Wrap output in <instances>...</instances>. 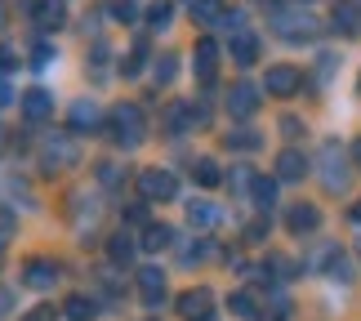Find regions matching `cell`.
<instances>
[{
    "instance_id": "cell-1",
    "label": "cell",
    "mask_w": 361,
    "mask_h": 321,
    "mask_svg": "<svg viewBox=\"0 0 361 321\" xmlns=\"http://www.w3.org/2000/svg\"><path fill=\"white\" fill-rule=\"evenodd\" d=\"M107 121H112L116 147H138L147 138V121H143V107L138 103H116L112 111H107Z\"/></svg>"
},
{
    "instance_id": "cell-2",
    "label": "cell",
    "mask_w": 361,
    "mask_h": 321,
    "mask_svg": "<svg viewBox=\"0 0 361 321\" xmlns=\"http://www.w3.org/2000/svg\"><path fill=\"white\" fill-rule=\"evenodd\" d=\"M272 27H276V36H286V40H312L317 32H322V23L312 18V13H303V9H286V5H276L272 9Z\"/></svg>"
},
{
    "instance_id": "cell-3",
    "label": "cell",
    "mask_w": 361,
    "mask_h": 321,
    "mask_svg": "<svg viewBox=\"0 0 361 321\" xmlns=\"http://www.w3.org/2000/svg\"><path fill=\"white\" fill-rule=\"evenodd\" d=\"M134 188H138V201L152 205V201H174L178 197V178L170 170H143L134 178Z\"/></svg>"
},
{
    "instance_id": "cell-4",
    "label": "cell",
    "mask_w": 361,
    "mask_h": 321,
    "mask_svg": "<svg viewBox=\"0 0 361 321\" xmlns=\"http://www.w3.org/2000/svg\"><path fill=\"white\" fill-rule=\"evenodd\" d=\"M40 157H45V170H67V165H76L80 161V147H76V138H67V134H45V143H40Z\"/></svg>"
},
{
    "instance_id": "cell-5",
    "label": "cell",
    "mask_w": 361,
    "mask_h": 321,
    "mask_svg": "<svg viewBox=\"0 0 361 321\" xmlns=\"http://www.w3.org/2000/svg\"><path fill=\"white\" fill-rule=\"evenodd\" d=\"M343 157H348V152H343L335 138L322 147V183L330 192H343V188H348V161H343Z\"/></svg>"
},
{
    "instance_id": "cell-6",
    "label": "cell",
    "mask_w": 361,
    "mask_h": 321,
    "mask_svg": "<svg viewBox=\"0 0 361 321\" xmlns=\"http://www.w3.org/2000/svg\"><path fill=\"white\" fill-rule=\"evenodd\" d=\"M263 90L276 94V99H295L303 90V72L290 67V63H276V67H268V76H263Z\"/></svg>"
},
{
    "instance_id": "cell-7",
    "label": "cell",
    "mask_w": 361,
    "mask_h": 321,
    "mask_svg": "<svg viewBox=\"0 0 361 321\" xmlns=\"http://www.w3.org/2000/svg\"><path fill=\"white\" fill-rule=\"evenodd\" d=\"M59 277H63V268L54 259H27L23 263V286H32V290H54L59 286Z\"/></svg>"
},
{
    "instance_id": "cell-8",
    "label": "cell",
    "mask_w": 361,
    "mask_h": 321,
    "mask_svg": "<svg viewBox=\"0 0 361 321\" xmlns=\"http://www.w3.org/2000/svg\"><path fill=\"white\" fill-rule=\"evenodd\" d=\"M259 103H263V90H259V85H250V80H237V85L228 90V111H232L237 121L255 116V111H259Z\"/></svg>"
},
{
    "instance_id": "cell-9",
    "label": "cell",
    "mask_w": 361,
    "mask_h": 321,
    "mask_svg": "<svg viewBox=\"0 0 361 321\" xmlns=\"http://www.w3.org/2000/svg\"><path fill=\"white\" fill-rule=\"evenodd\" d=\"M178 313H183L188 321H205V317L214 313V290H210V286L183 290V295H178Z\"/></svg>"
},
{
    "instance_id": "cell-10",
    "label": "cell",
    "mask_w": 361,
    "mask_h": 321,
    "mask_svg": "<svg viewBox=\"0 0 361 321\" xmlns=\"http://www.w3.org/2000/svg\"><path fill=\"white\" fill-rule=\"evenodd\" d=\"M192 67H197V80H201V85H214V72H219V40L201 36L197 49H192Z\"/></svg>"
},
{
    "instance_id": "cell-11",
    "label": "cell",
    "mask_w": 361,
    "mask_h": 321,
    "mask_svg": "<svg viewBox=\"0 0 361 321\" xmlns=\"http://www.w3.org/2000/svg\"><path fill=\"white\" fill-rule=\"evenodd\" d=\"M67 125H72V134H99V130H103V111H99V103L76 99L72 111H67Z\"/></svg>"
},
{
    "instance_id": "cell-12",
    "label": "cell",
    "mask_w": 361,
    "mask_h": 321,
    "mask_svg": "<svg viewBox=\"0 0 361 321\" xmlns=\"http://www.w3.org/2000/svg\"><path fill=\"white\" fill-rule=\"evenodd\" d=\"M322 228V210H317L312 201H299V205H290L286 210V232H295V236H308Z\"/></svg>"
},
{
    "instance_id": "cell-13",
    "label": "cell",
    "mask_w": 361,
    "mask_h": 321,
    "mask_svg": "<svg viewBox=\"0 0 361 321\" xmlns=\"http://www.w3.org/2000/svg\"><path fill=\"white\" fill-rule=\"evenodd\" d=\"M138 295H143L147 308H161V303H165V272L157 268V263L138 268Z\"/></svg>"
},
{
    "instance_id": "cell-14",
    "label": "cell",
    "mask_w": 361,
    "mask_h": 321,
    "mask_svg": "<svg viewBox=\"0 0 361 321\" xmlns=\"http://www.w3.org/2000/svg\"><path fill=\"white\" fill-rule=\"evenodd\" d=\"M303 174H308V157L295 147H286L281 157H276V178L281 183H303Z\"/></svg>"
},
{
    "instance_id": "cell-15",
    "label": "cell",
    "mask_w": 361,
    "mask_h": 321,
    "mask_svg": "<svg viewBox=\"0 0 361 321\" xmlns=\"http://www.w3.org/2000/svg\"><path fill=\"white\" fill-rule=\"evenodd\" d=\"M23 116L40 125V121H49L54 116V99H49V90H27L23 94Z\"/></svg>"
},
{
    "instance_id": "cell-16",
    "label": "cell",
    "mask_w": 361,
    "mask_h": 321,
    "mask_svg": "<svg viewBox=\"0 0 361 321\" xmlns=\"http://www.w3.org/2000/svg\"><path fill=\"white\" fill-rule=\"evenodd\" d=\"M188 223L197 232H214L219 223H224V210H219V205H210V201H192L188 205Z\"/></svg>"
},
{
    "instance_id": "cell-17",
    "label": "cell",
    "mask_w": 361,
    "mask_h": 321,
    "mask_svg": "<svg viewBox=\"0 0 361 321\" xmlns=\"http://www.w3.org/2000/svg\"><path fill=\"white\" fill-rule=\"evenodd\" d=\"M170 236H174V228H165V223H147V228L138 232V250H143V255H161V250L170 246Z\"/></svg>"
},
{
    "instance_id": "cell-18",
    "label": "cell",
    "mask_w": 361,
    "mask_h": 321,
    "mask_svg": "<svg viewBox=\"0 0 361 321\" xmlns=\"http://www.w3.org/2000/svg\"><path fill=\"white\" fill-rule=\"evenodd\" d=\"M232 59H237V67H255L259 63V36L255 32L232 36Z\"/></svg>"
},
{
    "instance_id": "cell-19",
    "label": "cell",
    "mask_w": 361,
    "mask_h": 321,
    "mask_svg": "<svg viewBox=\"0 0 361 321\" xmlns=\"http://www.w3.org/2000/svg\"><path fill=\"white\" fill-rule=\"evenodd\" d=\"M32 18L40 27H63L67 9H63V0H32Z\"/></svg>"
},
{
    "instance_id": "cell-20",
    "label": "cell",
    "mask_w": 361,
    "mask_h": 321,
    "mask_svg": "<svg viewBox=\"0 0 361 321\" xmlns=\"http://www.w3.org/2000/svg\"><path fill=\"white\" fill-rule=\"evenodd\" d=\"M107 259L116 263V268H130V259H134V241L125 232H112V241H107Z\"/></svg>"
},
{
    "instance_id": "cell-21",
    "label": "cell",
    "mask_w": 361,
    "mask_h": 321,
    "mask_svg": "<svg viewBox=\"0 0 361 321\" xmlns=\"http://www.w3.org/2000/svg\"><path fill=\"white\" fill-rule=\"evenodd\" d=\"M276 183H281V178H250V192H255L259 210H272L276 205Z\"/></svg>"
},
{
    "instance_id": "cell-22",
    "label": "cell",
    "mask_w": 361,
    "mask_h": 321,
    "mask_svg": "<svg viewBox=\"0 0 361 321\" xmlns=\"http://www.w3.org/2000/svg\"><path fill=\"white\" fill-rule=\"evenodd\" d=\"M165 130H170V134L192 130V107L188 103H170V107H165Z\"/></svg>"
},
{
    "instance_id": "cell-23",
    "label": "cell",
    "mask_w": 361,
    "mask_h": 321,
    "mask_svg": "<svg viewBox=\"0 0 361 321\" xmlns=\"http://www.w3.org/2000/svg\"><path fill=\"white\" fill-rule=\"evenodd\" d=\"M224 143H228L232 152H255L263 138H259V130H237V125H232V130L224 134Z\"/></svg>"
},
{
    "instance_id": "cell-24",
    "label": "cell",
    "mask_w": 361,
    "mask_h": 321,
    "mask_svg": "<svg viewBox=\"0 0 361 321\" xmlns=\"http://www.w3.org/2000/svg\"><path fill=\"white\" fill-rule=\"evenodd\" d=\"M228 13V0H197V5H192V18L197 23H219Z\"/></svg>"
},
{
    "instance_id": "cell-25",
    "label": "cell",
    "mask_w": 361,
    "mask_h": 321,
    "mask_svg": "<svg viewBox=\"0 0 361 321\" xmlns=\"http://www.w3.org/2000/svg\"><path fill=\"white\" fill-rule=\"evenodd\" d=\"M63 313L72 317V321H94V299H85V295H72V299H63Z\"/></svg>"
},
{
    "instance_id": "cell-26",
    "label": "cell",
    "mask_w": 361,
    "mask_h": 321,
    "mask_svg": "<svg viewBox=\"0 0 361 321\" xmlns=\"http://www.w3.org/2000/svg\"><path fill=\"white\" fill-rule=\"evenodd\" d=\"M192 174H197L201 188H219V183H224V174H219V165H214L210 157H201L197 165H192Z\"/></svg>"
},
{
    "instance_id": "cell-27",
    "label": "cell",
    "mask_w": 361,
    "mask_h": 321,
    "mask_svg": "<svg viewBox=\"0 0 361 321\" xmlns=\"http://www.w3.org/2000/svg\"><path fill=\"white\" fill-rule=\"evenodd\" d=\"M330 27H335V32H343V36H353V32H357V9H353V5H335V13H330Z\"/></svg>"
},
{
    "instance_id": "cell-28",
    "label": "cell",
    "mask_w": 361,
    "mask_h": 321,
    "mask_svg": "<svg viewBox=\"0 0 361 321\" xmlns=\"http://www.w3.org/2000/svg\"><path fill=\"white\" fill-rule=\"evenodd\" d=\"M147 23L157 27V32H161V27H170L174 23V5H170V0H152V5H147Z\"/></svg>"
},
{
    "instance_id": "cell-29",
    "label": "cell",
    "mask_w": 361,
    "mask_h": 321,
    "mask_svg": "<svg viewBox=\"0 0 361 321\" xmlns=\"http://www.w3.org/2000/svg\"><path fill=\"white\" fill-rule=\"evenodd\" d=\"M143 63H147V40H138V45H134L130 54H125L121 72H125V76H138V72H143Z\"/></svg>"
},
{
    "instance_id": "cell-30",
    "label": "cell",
    "mask_w": 361,
    "mask_h": 321,
    "mask_svg": "<svg viewBox=\"0 0 361 321\" xmlns=\"http://www.w3.org/2000/svg\"><path fill=\"white\" fill-rule=\"evenodd\" d=\"M174 72H178V59H174V54H161V59H157V85H170Z\"/></svg>"
},
{
    "instance_id": "cell-31",
    "label": "cell",
    "mask_w": 361,
    "mask_h": 321,
    "mask_svg": "<svg viewBox=\"0 0 361 321\" xmlns=\"http://www.w3.org/2000/svg\"><path fill=\"white\" fill-rule=\"evenodd\" d=\"M232 313L237 317H259V308H255V295H250V290H241V295H232Z\"/></svg>"
},
{
    "instance_id": "cell-32",
    "label": "cell",
    "mask_w": 361,
    "mask_h": 321,
    "mask_svg": "<svg viewBox=\"0 0 361 321\" xmlns=\"http://www.w3.org/2000/svg\"><path fill=\"white\" fill-rule=\"evenodd\" d=\"M49 59H54V45H45V40H40V45L32 49V67H45Z\"/></svg>"
},
{
    "instance_id": "cell-33",
    "label": "cell",
    "mask_w": 361,
    "mask_h": 321,
    "mask_svg": "<svg viewBox=\"0 0 361 321\" xmlns=\"http://www.w3.org/2000/svg\"><path fill=\"white\" fill-rule=\"evenodd\" d=\"M13 67H18V54H13L9 45H0V76H5V72H13Z\"/></svg>"
},
{
    "instance_id": "cell-34",
    "label": "cell",
    "mask_w": 361,
    "mask_h": 321,
    "mask_svg": "<svg viewBox=\"0 0 361 321\" xmlns=\"http://www.w3.org/2000/svg\"><path fill=\"white\" fill-rule=\"evenodd\" d=\"M263 236H268V219H255L245 228V241H263Z\"/></svg>"
},
{
    "instance_id": "cell-35",
    "label": "cell",
    "mask_w": 361,
    "mask_h": 321,
    "mask_svg": "<svg viewBox=\"0 0 361 321\" xmlns=\"http://www.w3.org/2000/svg\"><path fill=\"white\" fill-rule=\"evenodd\" d=\"M281 134H286V138H299V134H303V121H299V116H286V121H281Z\"/></svg>"
},
{
    "instance_id": "cell-36",
    "label": "cell",
    "mask_w": 361,
    "mask_h": 321,
    "mask_svg": "<svg viewBox=\"0 0 361 321\" xmlns=\"http://www.w3.org/2000/svg\"><path fill=\"white\" fill-rule=\"evenodd\" d=\"M23 321H54V303H40V308H32Z\"/></svg>"
},
{
    "instance_id": "cell-37",
    "label": "cell",
    "mask_w": 361,
    "mask_h": 321,
    "mask_svg": "<svg viewBox=\"0 0 361 321\" xmlns=\"http://www.w3.org/2000/svg\"><path fill=\"white\" fill-rule=\"evenodd\" d=\"M192 125H197V130L210 125V107H205V103H192Z\"/></svg>"
},
{
    "instance_id": "cell-38",
    "label": "cell",
    "mask_w": 361,
    "mask_h": 321,
    "mask_svg": "<svg viewBox=\"0 0 361 321\" xmlns=\"http://www.w3.org/2000/svg\"><path fill=\"white\" fill-rule=\"evenodd\" d=\"M9 236H13V214H9V210H0V246H5Z\"/></svg>"
},
{
    "instance_id": "cell-39",
    "label": "cell",
    "mask_w": 361,
    "mask_h": 321,
    "mask_svg": "<svg viewBox=\"0 0 361 321\" xmlns=\"http://www.w3.org/2000/svg\"><path fill=\"white\" fill-rule=\"evenodd\" d=\"M112 18L116 23H134V5H130V0H125V5H112Z\"/></svg>"
},
{
    "instance_id": "cell-40",
    "label": "cell",
    "mask_w": 361,
    "mask_h": 321,
    "mask_svg": "<svg viewBox=\"0 0 361 321\" xmlns=\"http://www.w3.org/2000/svg\"><path fill=\"white\" fill-rule=\"evenodd\" d=\"M99 178L103 183H121V165H99Z\"/></svg>"
},
{
    "instance_id": "cell-41",
    "label": "cell",
    "mask_w": 361,
    "mask_h": 321,
    "mask_svg": "<svg viewBox=\"0 0 361 321\" xmlns=\"http://www.w3.org/2000/svg\"><path fill=\"white\" fill-rule=\"evenodd\" d=\"M9 103H13V90H9V80L0 76V107H9Z\"/></svg>"
},
{
    "instance_id": "cell-42",
    "label": "cell",
    "mask_w": 361,
    "mask_h": 321,
    "mask_svg": "<svg viewBox=\"0 0 361 321\" xmlns=\"http://www.w3.org/2000/svg\"><path fill=\"white\" fill-rule=\"evenodd\" d=\"M9 303H13V295H9V286H0V317H9Z\"/></svg>"
},
{
    "instance_id": "cell-43",
    "label": "cell",
    "mask_w": 361,
    "mask_h": 321,
    "mask_svg": "<svg viewBox=\"0 0 361 321\" xmlns=\"http://www.w3.org/2000/svg\"><path fill=\"white\" fill-rule=\"evenodd\" d=\"M125 219H130V223H143V205H130V210H125ZM143 228H147V223H143Z\"/></svg>"
},
{
    "instance_id": "cell-44",
    "label": "cell",
    "mask_w": 361,
    "mask_h": 321,
    "mask_svg": "<svg viewBox=\"0 0 361 321\" xmlns=\"http://www.w3.org/2000/svg\"><path fill=\"white\" fill-rule=\"evenodd\" d=\"M348 157H353V165H357V170H361V138H357V143L348 147Z\"/></svg>"
},
{
    "instance_id": "cell-45",
    "label": "cell",
    "mask_w": 361,
    "mask_h": 321,
    "mask_svg": "<svg viewBox=\"0 0 361 321\" xmlns=\"http://www.w3.org/2000/svg\"><path fill=\"white\" fill-rule=\"evenodd\" d=\"M353 223H361V197H357V205H353Z\"/></svg>"
},
{
    "instance_id": "cell-46",
    "label": "cell",
    "mask_w": 361,
    "mask_h": 321,
    "mask_svg": "<svg viewBox=\"0 0 361 321\" xmlns=\"http://www.w3.org/2000/svg\"><path fill=\"white\" fill-rule=\"evenodd\" d=\"M0 32H5V5H0Z\"/></svg>"
},
{
    "instance_id": "cell-47",
    "label": "cell",
    "mask_w": 361,
    "mask_h": 321,
    "mask_svg": "<svg viewBox=\"0 0 361 321\" xmlns=\"http://www.w3.org/2000/svg\"><path fill=\"white\" fill-rule=\"evenodd\" d=\"M0 147H5V125H0Z\"/></svg>"
},
{
    "instance_id": "cell-48",
    "label": "cell",
    "mask_w": 361,
    "mask_h": 321,
    "mask_svg": "<svg viewBox=\"0 0 361 321\" xmlns=\"http://www.w3.org/2000/svg\"><path fill=\"white\" fill-rule=\"evenodd\" d=\"M357 255H361V236H357Z\"/></svg>"
},
{
    "instance_id": "cell-49",
    "label": "cell",
    "mask_w": 361,
    "mask_h": 321,
    "mask_svg": "<svg viewBox=\"0 0 361 321\" xmlns=\"http://www.w3.org/2000/svg\"><path fill=\"white\" fill-rule=\"evenodd\" d=\"M357 90H361V76H357Z\"/></svg>"
},
{
    "instance_id": "cell-50",
    "label": "cell",
    "mask_w": 361,
    "mask_h": 321,
    "mask_svg": "<svg viewBox=\"0 0 361 321\" xmlns=\"http://www.w3.org/2000/svg\"><path fill=\"white\" fill-rule=\"evenodd\" d=\"M205 321H214V317H205Z\"/></svg>"
},
{
    "instance_id": "cell-51",
    "label": "cell",
    "mask_w": 361,
    "mask_h": 321,
    "mask_svg": "<svg viewBox=\"0 0 361 321\" xmlns=\"http://www.w3.org/2000/svg\"><path fill=\"white\" fill-rule=\"evenodd\" d=\"M147 321H157V317H147Z\"/></svg>"
},
{
    "instance_id": "cell-52",
    "label": "cell",
    "mask_w": 361,
    "mask_h": 321,
    "mask_svg": "<svg viewBox=\"0 0 361 321\" xmlns=\"http://www.w3.org/2000/svg\"><path fill=\"white\" fill-rule=\"evenodd\" d=\"M192 5H197V0H192Z\"/></svg>"
}]
</instances>
